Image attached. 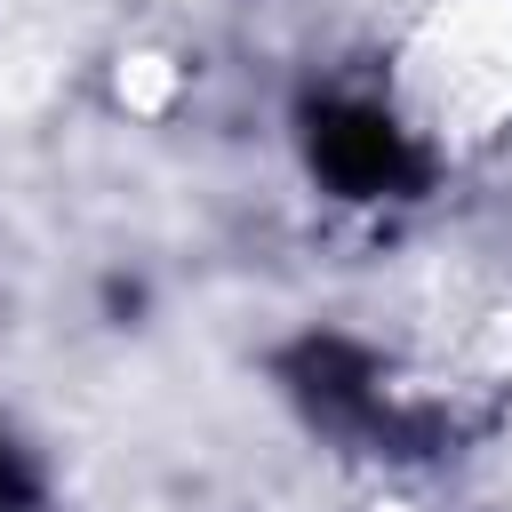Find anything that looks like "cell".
Wrapping results in <instances>:
<instances>
[{"label": "cell", "mask_w": 512, "mask_h": 512, "mask_svg": "<svg viewBox=\"0 0 512 512\" xmlns=\"http://www.w3.org/2000/svg\"><path fill=\"white\" fill-rule=\"evenodd\" d=\"M312 160L328 168V184H344V192H360V200L416 184V144H408V128L384 120V112H368V104H336V112L312 128Z\"/></svg>", "instance_id": "6da1fadb"}]
</instances>
